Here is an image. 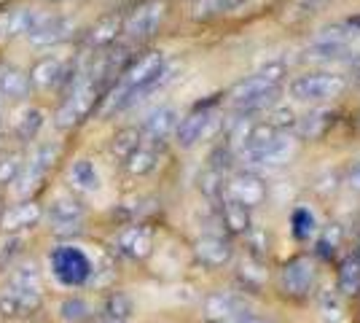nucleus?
I'll return each mask as SVG.
<instances>
[{
  "label": "nucleus",
  "mask_w": 360,
  "mask_h": 323,
  "mask_svg": "<svg viewBox=\"0 0 360 323\" xmlns=\"http://www.w3.org/2000/svg\"><path fill=\"white\" fill-rule=\"evenodd\" d=\"M283 78H285V68L280 62L255 70V73L242 78L240 84H234V89L229 92V106L240 116L261 113L264 108H269L274 103V97L283 87Z\"/></svg>",
  "instance_id": "nucleus-1"
},
{
  "label": "nucleus",
  "mask_w": 360,
  "mask_h": 323,
  "mask_svg": "<svg viewBox=\"0 0 360 323\" xmlns=\"http://www.w3.org/2000/svg\"><path fill=\"white\" fill-rule=\"evenodd\" d=\"M103 84L97 78L89 76V70L75 68L73 78L65 84L62 89V103L54 113V122L60 129H73L81 122L89 119V113L97 108L100 97H103Z\"/></svg>",
  "instance_id": "nucleus-2"
},
{
  "label": "nucleus",
  "mask_w": 360,
  "mask_h": 323,
  "mask_svg": "<svg viewBox=\"0 0 360 323\" xmlns=\"http://www.w3.org/2000/svg\"><path fill=\"white\" fill-rule=\"evenodd\" d=\"M167 78H169V68H167L165 54L162 51H146L140 57H132L116 81L127 89L129 106H132L140 97H146L153 89H159Z\"/></svg>",
  "instance_id": "nucleus-3"
},
{
  "label": "nucleus",
  "mask_w": 360,
  "mask_h": 323,
  "mask_svg": "<svg viewBox=\"0 0 360 323\" xmlns=\"http://www.w3.org/2000/svg\"><path fill=\"white\" fill-rule=\"evenodd\" d=\"M349 87L342 73H328V70H317V73H304L290 81V97L299 103H326L342 97Z\"/></svg>",
  "instance_id": "nucleus-4"
},
{
  "label": "nucleus",
  "mask_w": 360,
  "mask_h": 323,
  "mask_svg": "<svg viewBox=\"0 0 360 323\" xmlns=\"http://www.w3.org/2000/svg\"><path fill=\"white\" fill-rule=\"evenodd\" d=\"M167 16V0H140L137 6H132L129 14H124V32L132 44H143L153 38L159 27L165 25Z\"/></svg>",
  "instance_id": "nucleus-5"
},
{
  "label": "nucleus",
  "mask_w": 360,
  "mask_h": 323,
  "mask_svg": "<svg viewBox=\"0 0 360 323\" xmlns=\"http://www.w3.org/2000/svg\"><path fill=\"white\" fill-rule=\"evenodd\" d=\"M280 291L290 299H307L317 283V267L309 256H293L280 267Z\"/></svg>",
  "instance_id": "nucleus-6"
},
{
  "label": "nucleus",
  "mask_w": 360,
  "mask_h": 323,
  "mask_svg": "<svg viewBox=\"0 0 360 323\" xmlns=\"http://www.w3.org/2000/svg\"><path fill=\"white\" fill-rule=\"evenodd\" d=\"M73 35V19L65 14H35L30 30H27V44L35 49H51L65 44Z\"/></svg>",
  "instance_id": "nucleus-7"
},
{
  "label": "nucleus",
  "mask_w": 360,
  "mask_h": 323,
  "mask_svg": "<svg viewBox=\"0 0 360 323\" xmlns=\"http://www.w3.org/2000/svg\"><path fill=\"white\" fill-rule=\"evenodd\" d=\"M57 154H60V146H57V143H41V146L32 151L30 159L22 165L19 178L14 181L19 197H30L32 191L38 189V184H44L46 172L54 167V162H57Z\"/></svg>",
  "instance_id": "nucleus-8"
},
{
  "label": "nucleus",
  "mask_w": 360,
  "mask_h": 323,
  "mask_svg": "<svg viewBox=\"0 0 360 323\" xmlns=\"http://www.w3.org/2000/svg\"><path fill=\"white\" fill-rule=\"evenodd\" d=\"M51 270L65 286H84L91 275V262L84 251L73 246H62L51 253Z\"/></svg>",
  "instance_id": "nucleus-9"
},
{
  "label": "nucleus",
  "mask_w": 360,
  "mask_h": 323,
  "mask_svg": "<svg viewBox=\"0 0 360 323\" xmlns=\"http://www.w3.org/2000/svg\"><path fill=\"white\" fill-rule=\"evenodd\" d=\"M75 65H68L60 57H41L30 68V89L32 92H51V89H65V84L73 78Z\"/></svg>",
  "instance_id": "nucleus-10"
},
{
  "label": "nucleus",
  "mask_w": 360,
  "mask_h": 323,
  "mask_svg": "<svg viewBox=\"0 0 360 323\" xmlns=\"http://www.w3.org/2000/svg\"><path fill=\"white\" fill-rule=\"evenodd\" d=\"M218 122V113L210 106L194 108L188 116H183L175 127V140L180 148H191L199 140H205L212 132V127Z\"/></svg>",
  "instance_id": "nucleus-11"
},
{
  "label": "nucleus",
  "mask_w": 360,
  "mask_h": 323,
  "mask_svg": "<svg viewBox=\"0 0 360 323\" xmlns=\"http://www.w3.org/2000/svg\"><path fill=\"white\" fill-rule=\"evenodd\" d=\"M224 197H231L234 202H240V205L253 210V208H258L261 202L266 200V184H264L261 175L242 170V172H234L231 178H226Z\"/></svg>",
  "instance_id": "nucleus-12"
},
{
  "label": "nucleus",
  "mask_w": 360,
  "mask_h": 323,
  "mask_svg": "<svg viewBox=\"0 0 360 323\" xmlns=\"http://www.w3.org/2000/svg\"><path fill=\"white\" fill-rule=\"evenodd\" d=\"M113 246H116L121 256H127L132 262H143L153 251V229L146 227V224H129V227H124L116 234Z\"/></svg>",
  "instance_id": "nucleus-13"
},
{
  "label": "nucleus",
  "mask_w": 360,
  "mask_h": 323,
  "mask_svg": "<svg viewBox=\"0 0 360 323\" xmlns=\"http://www.w3.org/2000/svg\"><path fill=\"white\" fill-rule=\"evenodd\" d=\"M49 221L54 227V234L60 237H70L81 232L84 224V205L75 200V197H57V200L49 205Z\"/></svg>",
  "instance_id": "nucleus-14"
},
{
  "label": "nucleus",
  "mask_w": 360,
  "mask_h": 323,
  "mask_svg": "<svg viewBox=\"0 0 360 323\" xmlns=\"http://www.w3.org/2000/svg\"><path fill=\"white\" fill-rule=\"evenodd\" d=\"M194 256L199 264L210 267V270H218L224 264L231 262L234 256V248H231V240L221 234V232H210V234H202L194 243Z\"/></svg>",
  "instance_id": "nucleus-15"
},
{
  "label": "nucleus",
  "mask_w": 360,
  "mask_h": 323,
  "mask_svg": "<svg viewBox=\"0 0 360 323\" xmlns=\"http://www.w3.org/2000/svg\"><path fill=\"white\" fill-rule=\"evenodd\" d=\"M121 32H124V14L121 11H110V14L100 16L86 30L84 46L89 49V51H105V49L116 46Z\"/></svg>",
  "instance_id": "nucleus-16"
},
{
  "label": "nucleus",
  "mask_w": 360,
  "mask_h": 323,
  "mask_svg": "<svg viewBox=\"0 0 360 323\" xmlns=\"http://www.w3.org/2000/svg\"><path fill=\"white\" fill-rule=\"evenodd\" d=\"M41 302H44V293L19 291V289L6 286L0 291V315L3 318H27L41 308Z\"/></svg>",
  "instance_id": "nucleus-17"
},
{
  "label": "nucleus",
  "mask_w": 360,
  "mask_h": 323,
  "mask_svg": "<svg viewBox=\"0 0 360 323\" xmlns=\"http://www.w3.org/2000/svg\"><path fill=\"white\" fill-rule=\"evenodd\" d=\"M178 110L172 106H162L156 108V110H150L148 119L143 122L140 127V132H143V138L150 140V143H156V146H162L172 132H175V127H178Z\"/></svg>",
  "instance_id": "nucleus-18"
},
{
  "label": "nucleus",
  "mask_w": 360,
  "mask_h": 323,
  "mask_svg": "<svg viewBox=\"0 0 360 323\" xmlns=\"http://www.w3.org/2000/svg\"><path fill=\"white\" fill-rule=\"evenodd\" d=\"M35 8L30 6H8L0 11V41H16L22 35H27L32 19H35Z\"/></svg>",
  "instance_id": "nucleus-19"
},
{
  "label": "nucleus",
  "mask_w": 360,
  "mask_h": 323,
  "mask_svg": "<svg viewBox=\"0 0 360 323\" xmlns=\"http://www.w3.org/2000/svg\"><path fill=\"white\" fill-rule=\"evenodd\" d=\"M41 215H44L41 205L32 200L11 205V208H6V213L0 218V232L16 234V232H22V229H30V227H35V224L41 221Z\"/></svg>",
  "instance_id": "nucleus-20"
},
{
  "label": "nucleus",
  "mask_w": 360,
  "mask_h": 323,
  "mask_svg": "<svg viewBox=\"0 0 360 323\" xmlns=\"http://www.w3.org/2000/svg\"><path fill=\"white\" fill-rule=\"evenodd\" d=\"M30 78L16 65H0V103H22L30 94Z\"/></svg>",
  "instance_id": "nucleus-21"
},
{
  "label": "nucleus",
  "mask_w": 360,
  "mask_h": 323,
  "mask_svg": "<svg viewBox=\"0 0 360 323\" xmlns=\"http://www.w3.org/2000/svg\"><path fill=\"white\" fill-rule=\"evenodd\" d=\"M240 310H248V302L242 299L240 293L231 291H215L205 299V315L210 321H229L231 315H237Z\"/></svg>",
  "instance_id": "nucleus-22"
},
{
  "label": "nucleus",
  "mask_w": 360,
  "mask_h": 323,
  "mask_svg": "<svg viewBox=\"0 0 360 323\" xmlns=\"http://www.w3.org/2000/svg\"><path fill=\"white\" fill-rule=\"evenodd\" d=\"M156 165H159V146L146 138L140 140V146L124 159V170H127L129 175H135V178H143V175L153 172Z\"/></svg>",
  "instance_id": "nucleus-23"
},
{
  "label": "nucleus",
  "mask_w": 360,
  "mask_h": 323,
  "mask_svg": "<svg viewBox=\"0 0 360 323\" xmlns=\"http://www.w3.org/2000/svg\"><path fill=\"white\" fill-rule=\"evenodd\" d=\"M218 210H221V221L231 234H245L250 229V208H245L231 197H221L218 200Z\"/></svg>",
  "instance_id": "nucleus-24"
},
{
  "label": "nucleus",
  "mask_w": 360,
  "mask_h": 323,
  "mask_svg": "<svg viewBox=\"0 0 360 323\" xmlns=\"http://www.w3.org/2000/svg\"><path fill=\"white\" fill-rule=\"evenodd\" d=\"M330 124H333V113H328V110H312V113L296 119L293 129H296V135L301 140H320L330 129Z\"/></svg>",
  "instance_id": "nucleus-25"
},
{
  "label": "nucleus",
  "mask_w": 360,
  "mask_h": 323,
  "mask_svg": "<svg viewBox=\"0 0 360 323\" xmlns=\"http://www.w3.org/2000/svg\"><path fill=\"white\" fill-rule=\"evenodd\" d=\"M336 289L345 296H358L360 293V256L349 253L339 264V275H336Z\"/></svg>",
  "instance_id": "nucleus-26"
},
{
  "label": "nucleus",
  "mask_w": 360,
  "mask_h": 323,
  "mask_svg": "<svg viewBox=\"0 0 360 323\" xmlns=\"http://www.w3.org/2000/svg\"><path fill=\"white\" fill-rule=\"evenodd\" d=\"M11 289H19V291H32V293H44V280H41V272L32 262L19 264L14 272L8 275V283Z\"/></svg>",
  "instance_id": "nucleus-27"
},
{
  "label": "nucleus",
  "mask_w": 360,
  "mask_h": 323,
  "mask_svg": "<svg viewBox=\"0 0 360 323\" xmlns=\"http://www.w3.org/2000/svg\"><path fill=\"white\" fill-rule=\"evenodd\" d=\"M70 184L78 189V191H97L100 189V175H97V167H94V162L91 159H75L73 167H70Z\"/></svg>",
  "instance_id": "nucleus-28"
},
{
  "label": "nucleus",
  "mask_w": 360,
  "mask_h": 323,
  "mask_svg": "<svg viewBox=\"0 0 360 323\" xmlns=\"http://www.w3.org/2000/svg\"><path fill=\"white\" fill-rule=\"evenodd\" d=\"M41 127H44V113L38 108H25L14 124V135L19 143H30L38 138Z\"/></svg>",
  "instance_id": "nucleus-29"
},
{
  "label": "nucleus",
  "mask_w": 360,
  "mask_h": 323,
  "mask_svg": "<svg viewBox=\"0 0 360 323\" xmlns=\"http://www.w3.org/2000/svg\"><path fill=\"white\" fill-rule=\"evenodd\" d=\"M140 140H143L140 127H124V129H119V132L110 138V154L116 156L119 162H124V159L140 146Z\"/></svg>",
  "instance_id": "nucleus-30"
},
{
  "label": "nucleus",
  "mask_w": 360,
  "mask_h": 323,
  "mask_svg": "<svg viewBox=\"0 0 360 323\" xmlns=\"http://www.w3.org/2000/svg\"><path fill=\"white\" fill-rule=\"evenodd\" d=\"M60 318L65 323H86L91 318V308L84 299L70 296V299H65L60 305Z\"/></svg>",
  "instance_id": "nucleus-31"
},
{
  "label": "nucleus",
  "mask_w": 360,
  "mask_h": 323,
  "mask_svg": "<svg viewBox=\"0 0 360 323\" xmlns=\"http://www.w3.org/2000/svg\"><path fill=\"white\" fill-rule=\"evenodd\" d=\"M342 240H345V232L339 224H330L323 229L320 234V240H317V251H320V256H326V259H333L336 256V251L342 246Z\"/></svg>",
  "instance_id": "nucleus-32"
},
{
  "label": "nucleus",
  "mask_w": 360,
  "mask_h": 323,
  "mask_svg": "<svg viewBox=\"0 0 360 323\" xmlns=\"http://www.w3.org/2000/svg\"><path fill=\"white\" fill-rule=\"evenodd\" d=\"M22 154L16 151H0V186H11L22 172Z\"/></svg>",
  "instance_id": "nucleus-33"
},
{
  "label": "nucleus",
  "mask_w": 360,
  "mask_h": 323,
  "mask_svg": "<svg viewBox=\"0 0 360 323\" xmlns=\"http://www.w3.org/2000/svg\"><path fill=\"white\" fill-rule=\"evenodd\" d=\"M293 234H296V240H309L315 234V215L307 208H299L293 213Z\"/></svg>",
  "instance_id": "nucleus-34"
},
{
  "label": "nucleus",
  "mask_w": 360,
  "mask_h": 323,
  "mask_svg": "<svg viewBox=\"0 0 360 323\" xmlns=\"http://www.w3.org/2000/svg\"><path fill=\"white\" fill-rule=\"evenodd\" d=\"M240 275L245 280V286H258V283H264V277H266V270H264V264L261 259H255V256H248L240 267Z\"/></svg>",
  "instance_id": "nucleus-35"
},
{
  "label": "nucleus",
  "mask_w": 360,
  "mask_h": 323,
  "mask_svg": "<svg viewBox=\"0 0 360 323\" xmlns=\"http://www.w3.org/2000/svg\"><path fill=\"white\" fill-rule=\"evenodd\" d=\"M103 310H108V312H113V315H119V318H127V321H129V315H132V302H129L127 293L116 291L105 299Z\"/></svg>",
  "instance_id": "nucleus-36"
},
{
  "label": "nucleus",
  "mask_w": 360,
  "mask_h": 323,
  "mask_svg": "<svg viewBox=\"0 0 360 323\" xmlns=\"http://www.w3.org/2000/svg\"><path fill=\"white\" fill-rule=\"evenodd\" d=\"M245 3H250V0H207L205 8H210L212 14H226V11H237V8H242Z\"/></svg>",
  "instance_id": "nucleus-37"
},
{
  "label": "nucleus",
  "mask_w": 360,
  "mask_h": 323,
  "mask_svg": "<svg viewBox=\"0 0 360 323\" xmlns=\"http://www.w3.org/2000/svg\"><path fill=\"white\" fill-rule=\"evenodd\" d=\"M224 323H274L271 318H266V315H261V312H253V310H240L237 315H231L229 321Z\"/></svg>",
  "instance_id": "nucleus-38"
},
{
  "label": "nucleus",
  "mask_w": 360,
  "mask_h": 323,
  "mask_svg": "<svg viewBox=\"0 0 360 323\" xmlns=\"http://www.w3.org/2000/svg\"><path fill=\"white\" fill-rule=\"evenodd\" d=\"M89 321L91 323H129L127 318H119V315H113V312H108V310H100V312H94Z\"/></svg>",
  "instance_id": "nucleus-39"
},
{
  "label": "nucleus",
  "mask_w": 360,
  "mask_h": 323,
  "mask_svg": "<svg viewBox=\"0 0 360 323\" xmlns=\"http://www.w3.org/2000/svg\"><path fill=\"white\" fill-rule=\"evenodd\" d=\"M345 184L352 189V191H360V162L358 165H352V167L347 170V175H345Z\"/></svg>",
  "instance_id": "nucleus-40"
},
{
  "label": "nucleus",
  "mask_w": 360,
  "mask_h": 323,
  "mask_svg": "<svg viewBox=\"0 0 360 323\" xmlns=\"http://www.w3.org/2000/svg\"><path fill=\"white\" fill-rule=\"evenodd\" d=\"M349 76H352V84L360 89V57L358 60H352V68H349Z\"/></svg>",
  "instance_id": "nucleus-41"
},
{
  "label": "nucleus",
  "mask_w": 360,
  "mask_h": 323,
  "mask_svg": "<svg viewBox=\"0 0 360 323\" xmlns=\"http://www.w3.org/2000/svg\"><path fill=\"white\" fill-rule=\"evenodd\" d=\"M6 132V119H3V113H0V135Z\"/></svg>",
  "instance_id": "nucleus-42"
},
{
  "label": "nucleus",
  "mask_w": 360,
  "mask_h": 323,
  "mask_svg": "<svg viewBox=\"0 0 360 323\" xmlns=\"http://www.w3.org/2000/svg\"><path fill=\"white\" fill-rule=\"evenodd\" d=\"M3 213H6V202L0 200V218H3Z\"/></svg>",
  "instance_id": "nucleus-43"
},
{
  "label": "nucleus",
  "mask_w": 360,
  "mask_h": 323,
  "mask_svg": "<svg viewBox=\"0 0 360 323\" xmlns=\"http://www.w3.org/2000/svg\"><path fill=\"white\" fill-rule=\"evenodd\" d=\"M44 3H68V0H44Z\"/></svg>",
  "instance_id": "nucleus-44"
},
{
  "label": "nucleus",
  "mask_w": 360,
  "mask_h": 323,
  "mask_svg": "<svg viewBox=\"0 0 360 323\" xmlns=\"http://www.w3.org/2000/svg\"><path fill=\"white\" fill-rule=\"evenodd\" d=\"M358 256H360V253H358Z\"/></svg>",
  "instance_id": "nucleus-45"
}]
</instances>
